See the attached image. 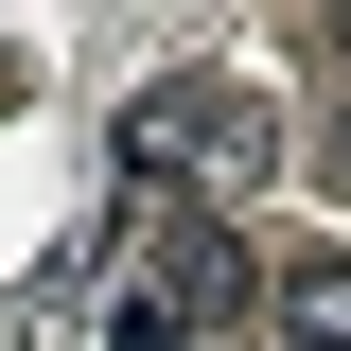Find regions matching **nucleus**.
I'll return each mask as SVG.
<instances>
[{"label": "nucleus", "instance_id": "f257e3e1", "mask_svg": "<svg viewBox=\"0 0 351 351\" xmlns=\"http://www.w3.org/2000/svg\"><path fill=\"white\" fill-rule=\"evenodd\" d=\"M106 158H123V211H246L263 158H281V106L246 71H141Z\"/></svg>", "mask_w": 351, "mask_h": 351}, {"label": "nucleus", "instance_id": "f03ea898", "mask_svg": "<svg viewBox=\"0 0 351 351\" xmlns=\"http://www.w3.org/2000/svg\"><path fill=\"white\" fill-rule=\"evenodd\" d=\"M246 299H263V263H246L228 211H123V246L88 263V334L106 351H211Z\"/></svg>", "mask_w": 351, "mask_h": 351}, {"label": "nucleus", "instance_id": "7ed1b4c3", "mask_svg": "<svg viewBox=\"0 0 351 351\" xmlns=\"http://www.w3.org/2000/svg\"><path fill=\"white\" fill-rule=\"evenodd\" d=\"M263 316H281V351H351V246L263 263Z\"/></svg>", "mask_w": 351, "mask_h": 351}, {"label": "nucleus", "instance_id": "20e7f679", "mask_svg": "<svg viewBox=\"0 0 351 351\" xmlns=\"http://www.w3.org/2000/svg\"><path fill=\"white\" fill-rule=\"evenodd\" d=\"M334 53H351V18H334Z\"/></svg>", "mask_w": 351, "mask_h": 351}]
</instances>
